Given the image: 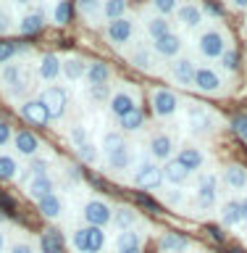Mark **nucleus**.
I'll return each instance as SVG.
<instances>
[{"label":"nucleus","instance_id":"obj_44","mask_svg":"<svg viewBox=\"0 0 247 253\" xmlns=\"http://www.w3.org/2000/svg\"><path fill=\"white\" fill-rule=\"evenodd\" d=\"M221 66H224V71H240V63H242V55H240V50H237V47H229V50L221 55Z\"/></svg>","mask_w":247,"mask_h":253},{"label":"nucleus","instance_id":"obj_39","mask_svg":"<svg viewBox=\"0 0 247 253\" xmlns=\"http://www.w3.org/2000/svg\"><path fill=\"white\" fill-rule=\"evenodd\" d=\"M19 161H16V156H11V153H0V179L3 182H11V179H16L19 177Z\"/></svg>","mask_w":247,"mask_h":253},{"label":"nucleus","instance_id":"obj_28","mask_svg":"<svg viewBox=\"0 0 247 253\" xmlns=\"http://www.w3.org/2000/svg\"><path fill=\"white\" fill-rule=\"evenodd\" d=\"M140 221V213L132 209V206H116L113 216H110V224H113L118 232H126V229H134Z\"/></svg>","mask_w":247,"mask_h":253},{"label":"nucleus","instance_id":"obj_33","mask_svg":"<svg viewBox=\"0 0 247 253\" xmlns=\"http://www.w3.org/2000/svg\"><path fill=\"white\" fill-rule=\"evenodd\" d=\"M145 32H147V37L155 42V40L166 37V35H169V32H174V29H171V21H169V19H163V16L153 13V16H147V19H145Z\"/></svg>","mask_w":247,"mask_h":253},{"label":"nucleus","instance_id":"obj_42","mask_svg":"<svg viewBox=\"0 0 247 253\" xmlns=\"http://www.w3.org/2000/svg\"><path fill=\"white\" fill-rule=\"evenodd\" d=\"M76 11L82 13L90 24H98V21L103 19V16H100V3H98V0H79Z\"/></svg>","mask_w":247,"mask_h":253},{"label":"nucleus","instance_id":"obj_43","mask_svg":"<svg viewBox=\"0 0 247 253\" xmlns=\"http://www.w3.org/2000/svg\"><path fill=\"white\" fill-rule=\"evenodd\" d=\"M76 153H79V161H82V164L98 166V161H100V148L95 145V142H87V145H82L76 150Z\"/></svg>","mask_w":247,"mask_h":253},{"label":"nucleus","instance_id":"obj_53","mask_svg":"<svg viewBox=\"0 0 247 253\" xmlns=\"http://www.w3.org/2000/svg\"><path fill=\"white\" fill-rule=\"evenodd\" d=\"M203 13L205 16H213V19H221V16H224V8L216 5V3H208V5H203Z\"/></svg>","mask_w":247,"mask_h":253},{"label":"nucleus","instance_id":"obj_16","mask_svg":"<svg viewBox=\"0 0 247 253\" xmlns=\"http://www.w3.org/2000/svg\"><path fill=\"white\" fill-rule=\"evenodd\" d=\"M35 77L45 84H53L61 77V58L55 53H42L35 63Z\"/></svg>","mask_w":247,"mask_h":253},{"label":"nucleus","instance_id":"obj_12","mask_svg":"<svg viewBox=\"0 0 247 253\" xmlns=\"http://www.w3.org/2000/svg\"><path fill=\"white\" fill-rule=\"evenodd\" d=\"M218 195V177L216 174H200L197 177V187H195V201L200 209H213Z\"/></svg>","mask_w":247,"mask_h":253},{"label":"nucleus","instance_id":"obj_38","mask_svg":"<svg viewBox=\"0 0 247 253\" xmlns=\"http://www.w3.org/2000/svg\"><path fill=\"white\" fill-rule=\"evenodd\" d=\"M124 132H116V129H108V132H103V137H100V153L103 156H108V153H113L116 148H121L124 145Z\"/></svg>","mask_w":247,"mask_h":253},{"label":"nucleus","instance_id":"obj_18","mask_svg":"<svg viewBox=\"0 0 247 253\" xmlns=\"http://www.w3.org/2000/svg\"><path fill=\"white\" fill-rule=\"evenodd\" d=\"M176 161L184 166V169L189 171V174H200L203 171V166H205V161H208V158H205V153L200 148H195V145H184V148H179L176 150Z\"/></svg>","mask_w":247,"mask_h":253},{"label":"nucleus","instance_id":"obj_1","mask_svg":"<svg viewBox=\"0 0 247 253\" xmlns=\"http://www.w3.org/2000/svg\"><path fill=\"white\" fill-rule=\"evenodd\" d=\"M0 87L8 98H19L32 87V71L24 61H11L5 66H0Z\"/></svg>","mask_w":247,"mask_h":253},{"label":"nucleus","instance_id":"obj_40","mask_svg":"<svg viewBox=\"0 0 247 253\" xmlns=\"http://www.w3.org/2000/svg\"><path fill=\"white\" fill-rule=\"evenodd\" d=\"M161 193V201L166 203V206H171V209H181L184 206V201H187V195H184V190L181 187H161L158 190Z\"/></svg>","mask_w":247,"mask_h":253},{"label":"nucleus","instance_id":"obj_32","mask_svg":"<svg viewBox=\"0 0 247 253\" xmlns=\"http://www.w3.org/2000/svg\"><path fill=\"white\" fill-rule=\"evenodd\" d=\"M129 63H132L134 69H140V71H153V66H155V53H153V47H147V45L132 47Z\"/></svg>","mask_w":247,"mask_h":253},{"label":"nucleus","instance_id":"obj_9","mask_svg":"<svg viewBox=\"0 0 247 253\" xmlns=\"http://www.w3.org/2000/svg\"><path fill=\"white\" fill-rule=\"evenodd\" d=\"M134 35H137V24H134L132 16H124V19H118V21H110L106 27V40L113 47H126L134 40Z\"/></svg>","mask_w":247,"mask_h":253},{"label":"nucleus","instance_id":"obj_34","mask_svg":"<svg viewBox=\"0 0 247 253\" xmlns=\"http://www.w3.org/2000/svg\"><path fill=\"white\" fill-rule=\"evenodd\" d=\"M39 253H66V243L58 229H45L39 237Z\"/></svg>","mask_w":247,"mask_h":253},{"label":"nucleus","instance_id":"obj_14","mask_svg":"<svg viewBox=\"0 0 247 253\" xmlns=\"http://www.w3.org/2000/svg\"><path fill=\"white\" fill-rule=\"evenodd\" d=\"M147 148H150V156L155 158V161H171L174 156H176V142H174L171 134H166V132H155L153 137H150L147 142Z\"/></svg>","mask_w":247,"mask_h":253},{"label":"nucleus","instance_id":"obj_5","mask_svg":"<svg viewBox=\"0 0 247 253\" xmlns=\"http://www.w3.org/2000/svg\"><path fill=\"white\" fill-rule=\"evenodd\" d=\"M39 100H42V106L47 108V114H50L53 122H58V119L66 116V108H69V95L63 87L58 84H45L42 90L37 95Z\"/></svg>","mask_w":247,"mask_h":253},{"label":"nucleus","instance_id":"obj_8","mask_svg":"<svg viewBox=\"0 0 247 253\" xmlns=\"http://www.w3.org/2000/svg\"><path fill=\"white\" fill-rule=\"evenodd\" d=\"M192 87L197 92H203V95H224L226 92L224 77H221L218 69H213V66H197Z\"/></svg>","mask_w":247,"mask_h":253},{"label":"nucleus","instance_id":"obj_22","mask_svg":"<svg viewBox=\"0 0 247 253\" xmlns=\"http://www.w3.org/2000/svg\"><path fill=\"white\" fill-rule=\"evenodd\" d=\"M106 166L110 171H126V169H134V153H132V145L124 142L121 148H116L113 153L106 156Z\"/></svg>","mask_w":247,"mask_h":253},{"label":"nucleus","instance_id":"obj_35","mask_svg":"<svg viewBox=\"0 0 247 253\" xmlns=\"http://www.w3.org/2000/svg\"><path fill=\"white\" fill-rule=\"evenodd\" d=\"M161 251L163 253H187L189 240L179 232H163L161 235Z\"/></svg>","mask_w":247,"mask_h":253},{"label":"nucleus","instance_id":"obj_17","mask_svg":"<svg viewBox=\"0 0 247 253\" xmlns=\"http://www.w3.org/2000/svg\"><path fill=\"white\" fill-rule=\"evenodd\" d=\"M174 16H176L179 27H181V29H187V32L200 29V27H203V21H205L203 5H197V3H184V5H179Z\"/></svg>","mask_w":247,"mask_h":253},{"label":"nucleus","instance_id":"obj_58","mask_svg":"<svg viewBox=\"0 0 247 253\" xmlns=\"http://www.w3.org/2000/svg\"><path fill=\"white\" fill-rule=\"evenodd\" d=\"M0 21H5V16H3V8H0ZM0 32H3V24H0Z\"/></svg>","mask_w":247,"mask_h":253},{"label":"nucleus","instance_id":"obj_27","mask_svg":"<svg viewBox=\"0 0 247 253\" xmlns=\"http://www.w3.org/2000/svg\"><path fill=\"white\" fill-rule=\"evenodd\" d=\"M108 79H110V66L103 61H90L87 63V74H84V82L87 87H108Z\"/></svg>","mask_w":247,"mask_h":253},{"label":"nucleus","instance_id":"obj_30","mask_svg":"<svg viewBox=\"0 0 247 253\" xmlns=\"http://www.w3.org/2000/svg\"><path fill=\"white\" fill-rule=\"evenodd\" d=\"M218 216H221V224H224V227H240L242 221H245V219H242L240 201H237V198H229V201L221 203Z\"/></svg>","mask_w":247,"mask_h":253},{"label":"nucleus","instance_id":"obj_3","mask_svg":"<svg viewBox=\"0 0 247 253\" xmlns=\"http://www.w3.org/2000/svg\"><path fill=\"white\" fill-rule=\"evenodd\" d=\"M108 243V235L106 229L100 227H76L74 232H71V248L74 253H103Z\"/></svg>","mask_w":247,"mask_h":253},{"label":"nucleus","instance_id":"obj_47","mask_svg":"<svg viewBox=\"0 0 247 253\" xmlns=\"http://www.w3.org/2000/svg\"><path fill=\"white\" fill-rule=\"evenodd\" d=\"M176 8H179L176 0H155V3H153V11L158 16H163V19H169L171 13H176Z\"/></svg>","mask_w":247,"mask_h":253},{"label":"nucleus","instance_id":"obj_49","mask_svg":"<svg viewBox=\"0 0 247 253\" xmlns=\"http://www.w3.org/2000/svg\"><path fill=\"white\" fill-rule=\"evenodd\" d=\"M232 129L247 142V114H240V116L232 119Z\"/></svg>","mask_w":247,"mask_h":253},{"label":"nucleus","instance_id":"obj_24","mask_svg":"<svg viewBox=\"0 0 247 253\" xmlns=\"http://www.w3.org/2000/svg\"><path fill=\"white\" fill-rule=\"evenodd\" d=\"M87 74V61L79 58V55H69V58H61V77L66 82H82Z\"/></svg>","mask_w":247,"mask_h":253},{"label":"nucleus","instance_id":"obj_37","mask_svg":"<svg viewBox=\"0 0 247 253\" xmlns=\"http://www.w3.org/2000/svg\"><path fill=\"white\" fill-rule=\"evenodd\" d=\"M74 19V5L66 3V0H61V3L50 5V21L58 24V27H66V24Z\"/></svg>","mask_w":247,"mask_h":253},{"label":"nucleus","instance_id":"obj_52","mask_svg":"<svg viewBox=\"0 0 247 253\" xmlns=\"http://www.w3.org/2000/svg\"><path fill=\"white\" fill-rule=\"evenodd\" d=\"M8 142H13V129L5 119H0V148H5Z\"/></svg>","mask_w":247,"mask_h":253},{"label":"nucleus","instance_id":"obj_55","mask_svg":"<svg viewBox=\"0 0 247 253\" xmlns=\"http://www.w3.org/2000/svg\"><path fill=\"white\" fill-rule=\"evenodd\" d=\"M140 203H145L150 211H158V203H153V201H150V198H145V195H140Z\"/></svg>","mask_w":247,"mask_h":253},{"label":"nucleus","instance_id":"obj_20","mask_svg":"<svg viewBox=\"0 0 247 253\" xmlns=\"http://www.w3.org/2000/svg\"><path fill=\"white\" fill-rule=\"evenodd\" d=\"M221 182L234 193H247V169L240 164H226L221 169Z\"/></svg>","mask_w":247,"mask_h":253},{"label":"nucleus","instance_id":"obj_4","mask_svg":"<svg viewBox=\"0 0 247 253\" xmlns=\"http://www.w3.org/2000/svg\"><path fill=\"white\" fill-rule=\"evenodd\" d=\"M216 124H218V119H216L213 111H208L205 106H200V103H187V126H189V132L213 134L216 132Z\"/></svg>","mask_w":247,"mask_h":253},{"label":"nucleus","instance_id":"obj_13","mask_svg":"<svg viewBox=\"0 0 247 253\" xmlns=\"http://www.w3.org/2000/svg\"><path fill=\"white\" fill-rule=\"evenodd\" d=\"M19 114L24 122H29L32 126H47L53 122L50 114H47V108L42 106V100L39 98H29V100H21L19 103Z\"/></svg>","mask_w":247,"mask_h":253},{"label":"nucleus","instance_id":"obj_41","mask_svg":"<svg viewBox=\"0 0 247 253\" xmlns=\"http://www.w3.org/2000/svg\"><path fill=\"white\" fill-rule=\"evenodd\" d=\"M118 126H121L124 132H140L142 126H145V114L137 108L132 111V114H126L124 119H118Z\"/></svg>","mask_w":247,"mask_h":253},{"label":"nucleus","instance_id":"obj_59","mask_svg":"<svg viewBox=\"0 0 247 253\" xmlns=\"http://www.w3.org/2000/svg\"><path fill=\"white\" fill-rule=\"evenodd\" d=\"M229 253H242V251H240V248H232V251H229Z\"/></svg>","mask_w":247,"mask_h":253},{"label":"nucleus","instance_id":"obj_51","mask_svg":"<svg viewBox=\"0 0 247 253\" xmlns=\"http://www.w3.org/2000/svg\"><path fill=\"white\" fill-rule=\"evenodd\" d=\"M8 253H35V245L21 237V240H13L11 245H8Z\"/></svg>","mask_w":247,"mask_h":253},{"label":"nucleus","instance_id":"obj_19","mask_svg":"<svg viewBox=\"0 0 247 253\" xmlns=\"http://www.w3.org/2000/svg\"><path fill=\"white\" fill-rule=\"evenodd\" d=\"M13 150L19 156H24V158H35L39 150H42V142H39V137L35 132L21 129V132L13 134Z\"/></svg>","mask_w":247,"mask_h":253},{"label":"nucleus","instance_id":"obj_11","mask_svg":"<svg viewBox=\"0 0 247 253\" xmlns=\"http://www.w3.org/2000/svg\"><path fill=\"white\" fill-rule=\"evenodd\" d=\"M150 106H153V114L161 119H169L179 111V98L174 90H166V87H155L150 92Z\"/></svg>","mask_w":247,"mask_h":253},{"label":"nucleus","instance_id":"obj_54","mask_svg":"<svg viewBox=\"0 0 247 253\" xmlns=\"http://www.w3.org/2000/svg\"><path fill=\"white\" fill-rule=\"evenodd\" d=\"M0 211H3L5 216H8V213H13V203H11V198L0 195Z\"/></svg>","mask_w":247,"mask_h":253},{"label":"nucleus","instance_id":"obj_15","mask_svg":"<svg viewBox=\"0 0 247 253\" xmlns=\"http://www.w3.org/2000/svg\"><path fill=\"white\" fill-rule=\"evenodd\" d=\"M181 50H184V37L176 35V32H169L166 37L155 40L153 42V53L158 55V58H169V61H176Z\"/></svg>","mask_w":247,"mask_h":253},{"label":"nucleus","instance_id":"obj_21","mask_svg":"<svg viewBox=\"0 0 247 253\" xmlns=\"http://www.w3.org/2000/svg\"><path fill=\"white\" fill-rule=\"evenodd\" d=\"M195 71H197V63L192 58H184V55H179V58L171 63V77H174V82L181 84V87L195 84Z\"/></svg>","mask_w":247,"mask_h":253},{"label":"nucleus","instance_id":"obj_31","mask_svg":"<svg viewBox=\"0 0 247 253\" xmlns=\"http://www.w3.org/2000/svg\"><path fill=\"white\" fill-rule=\"evenodd\" d=\"M116 253H142V232L126 229L116 237Z\"/></svg>","mask_w":247,"mask_h":253},{"label":"nucleus","instance_id":"obj_45","mask_svg":"<svg viewBox=\"0 0 247 253\" xmlns=\"http://www.w3.org/2000/svg\"><path fill=\"white\" fill-rule=\"evenodd\" d=\"M69 140H71V145H74V148L79 150L82 145H87V142H90V132H87V126L74 124V126L69 129Z\"/></svg>","mask_w":247,"mask_h":253},{"label":"nucleus","instance_id":"obj_60","mask_svg":"<svg viewBox=\"0 0 247 253\" xmlns=\"http://www.w3.org/2000/svg\"><path fill=\"white\" fill-rule=\"evenodd\" d=\"M3 219H5V213H3V211H0V221H3Z\"/></svg>","mask_w":247,"mask_h":253},{"label":"nucleus","instance_id":"obj_23","mask_svg":"<svg viewBox=\"0 0 247 253\" xmlns=\"http://www.w3.org/2000/svg\"><path fill=\"white\" fill-rule=\"evenodd\" d=\"M161 174H163V182H166V185H171V187H181V185H187V182L192 179V174H189L184 166L176 161V158L166 161L161 166Z\"/></svg>","mask_w":247,"mask_h":253},{"label":"nucleus","instance_id":"obj_6","mask_svg":"<svg viewBox=\"0 0 247 253\" xmlns=\"http://www.w3.org/2000/svg\"><path fill=\"white\" fill-rule=\"evenodd\" d=\"M110 216H113V206L103 198H90L84 206H82V219L87 227H100L106 229L110 224Z\"/></svg>","mask_w":247,"mask_h":253},{"label":"nucleus","instance_id":"obj_50","mask_svg":"<svg viewBox=\"0 0 247 253\" xmlns=\"http://www.w3.org/2000/svg\"><path fill=\"white\" fill-rule=\"evenodd\" d=\"M87 98H90L95 106H100V103L108 98V87H87Z\"/></svg>","mask_w":247,"mask_h":253},{"label":"nucleus","instance_id":"obj_57","mask_svg":"<svg viewBox=\"0 0 247 253\" xmlns=\"http://www.w3.org/2000/svg\"><path fill=\"white\" fill-rule=\"evenodd\" d=\"M3 251H5V232L0 229V253H3Z\"/></svg>","mask_w":247,"mask_h":253},{"label":"nucleus","instance_id":"obj_29","mask_svg":"<svg viewBox=\"0 0 247 253\" xmlns=\"http://www.w3.org/2000/svg\"><path fill=\"white\" fill-rule=\"evenodd\" d=\"M37 209H39V213H42L45 219L58 221V219H63V213H66V201H63V198L55 193V195L42 198V201L37 203Z\"/></svg>","mask_w":247,"mask_h":253},{"label":"nucleus","instance_id":"obj_25","mask_svg":"<svg viewBox=\"0 0 247 253\" xmlns=\"http://www.w3.org/2000/svg\"><path fill=\"white\" fill-rule=\"evenodd\" d=\"M45 27V16H42V8H35V11L19 16V21H16V29H19V35H39Z\"/></svg>","mask_w":247,"mask_h":253},{"label":"nucleus","instance_id":"obj_26","mask_svg":"<svg viewBox=\"0 0 247 253\" xmlns=\"http://www.w3.org/2000/svg\"><path fill=\"white\" fill-rule=\"evenodd\" d=\"M27 195L32 198L35 203H39L42 198L47 195H55V179L47 174V177H35L27 182Z\"/></svg>","mask_w":247,"mask_h":253},{"label":"nucleus","instance_id":"obj_48","mask_svg":"<svg viewBox=\"0 0 247 253\" xmlns=\"http://www.w3.org/2000/svg\"><path fill=\"white\" fill-rule=\"evenodd\" d=\"M16 55H19V47H16V45H11V42H0V66L11 63Z\"/></svg>","mask_w":247,"mask_h":253},{"label":"nucleus","instance_id":"obj_10","mask_svg":"<svg viewBox=\"0 0 247 253\" xmlns=\"http://www.w3.org/2000/svg\"><path fill=\"white\" fill-rule=\"evenodd\" d=\"M108 108H110V114H113L116 119H124L126 114H132V111H137V90L129 84H124V87H118V90L110 95V100H108Z\"/></svg>","mask_w":247,"mask_h":253},{"label":"nucleus","instance_id":"obj_56","mask_svg":"<svg viewBox=\"0 0 247 253\" xmlns=\"http://www.w3.org/2000/svg\"><path fill=\"white\" fill-rule=\"evenodd\" d=\"M240 209H242V219L247 221V193L240 198Z\"/></svg>","mask_w":247,"mask_h":253},{"label":"nucleus","instance_id":"obj_7","mask_svg":"<svg viewBox=\"0 0 247 253\" xmlns=\"http://www.w3.org/2000/svg\"><path fill=\"white\" fill-rule=\"evenodd\" d=\"M132 185L140 187V190H161L163 187L161 166H158L155 161H140V164H134Z\"/></svg>","mask_w":247,"mask_h":253},{"label":"nucleus","instance_id":"obj_2","mask_svg":"<svg viewBox=\"0 0 247 253\" xmlns=\"http://www.w3.org/2000/svg\"><path fill=\"white\" fill-rule=\"evenodd\" d=\"M197 53L203 55L205 61H218L221 55H224L229 47V35L221 27H208L200 32V37H197Z\"/></svg>","mask_w":247,"mask_h":253},{"label":"nucleus","instance_id":"obj_46","mask_svg":"<svg viewBox=\"0 0 247 253\" xmlns=\"http://www.w3.org/2000/svg\"><path fill=\"white\" fill-rule=\"evenodd\" d=\"M47 171H50V161H47V158H35V161L27 166L29 179H35V177H47Z\"/></svg>","mask_w":247,"mask_h":253},{"label":"nucleus","instance_id":"obj_36","mask_svg":"<svg viewBox=\"0 0 247 253\" xmlns=\"http://www.w3.org/2000/svg\"><path fill=\"white\" fill-rule=\"evenodd\" d=\"M100 16L108 24L118 21L124 16H129V5H126V0H106V3H100Z\"/></svg>","mask_w":247,"mask_h":253}]
</instances>
